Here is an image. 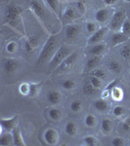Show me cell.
I'll list each match as a JSON object with an SVG mask.
<instances>
[{"instance_id":"cell-1","label":"cell","mask_w":130,"mask_h":146,"mask_svg":"<svg viewBox=\"0 0 130 146\" xmlns=\"http://www.w3.org/2000/svg\"><path fill=\"white\" fill-rule=\"evenodd\" d=\"M59 48V38L58 35H50L44 45L42 46L41 51L39 53L38 58H37V62L38 63H47L51 60L53 56L55 55L57 49Z\"/></svg>"},{"instance_id":"cell-2","label":"cell","mask_w":130,"mask_h":146,"mask_svg":"<svg viewBox=\"0 0 130 146\" xmlns=\"http://www.w3.org/2000/svg\"><path fill=\"white\" fill-rule=\"evenodd\" d=\"M74 52L70 47L67 45H61L59 46V48L57 49L55 55L53 56V58H51V60L48 63V67L50 70H55L59 65L62 63L66 58H68L70 54Z\"/></svg>"},{"instance_id":"cell-3","label":"cell","mask_w":130,"mask_h":146,"mask_svg":"<svg viewBox=\"0 0 130 146\" xmlns=\"http://www.w3.org/2000/svg\"><path fill=\"white\" fill-rule=\"evenodd\" d=\"M22 12V8L20 6L16 5V4H9V5H7L5 9V14H4L5 23L11 25H15L18 23Z\"/></svg>"},{"instance_id":"cell-4","label":"cell","mask_w":130,"mask_h":146,"mask_svg":"<svg viewBox=\"0 0 130 146\" xmlns=\"http://www.w3.org/2000/svg\"><path fill=\"white\" fill-rule=\"evenodd\" d=\"M77 58H78V53H77L76 51H74L60 65H59L58 67L56 68L55 72L59 73V74L68 72L72 67H74V65L75 64V62H76Z\"/></svg>"},{"instance_id":"cell-5","label":"cell","mask_w":130,"mask_h":146,"mask_svg":"<svg viewBox=\"0 0 130 146\" xmlns=\"http://www.w3.org/2000/svg\"><path fill=\"white\" fill-rule=\"evenodd\" d=\"M126 14L121 10L115 11L113 15L112 20L110 21V25H109V28L113 31H120L122 27V23H124L125 19H126Z\"/></svg>"},{"instance_id":"cell-6","label":"cell","mask_w":130,"mask_h":146,"mask_svg":"<svg viewBox=\"0 0 130 146\" xmlns=\"http://www.w3.org/2000/svg\"><path fill=\"white\" fill-rule=\"evenodd\" d=\"M113 13H115V10L110 6H107L105 8H101L96 11L95 21L98 23L106 25V23H110V21L112 20Z\"/></svg>"},{"instance_id":"cell-7","label":"cell","mask_w":130,"mask_h":146,"mask_svg":"<svg viewBox=\"0 0 130 146\" xmlns=\"http://www.w3.org/2000/svg\"><path fill=\"white\" fill-rule=\"evenodd\" d=\"M109 29H110L109 27H103L98 28V30L94 32L93 34H91V36L88 38V41H87L88 45L91 46V45H94V44L103 42L106 37H107Z\"/></svg>"},{"instance_id":"cell-8","label":"cell","mask_w":130,"mask_h":146,"mask_svg":"<svg viewBox=\"0 0 130 146\" xmlns=\"http://www.w3.org/2000/svg\"><path fill=\"white\" fill-rule=\"evenodd\" d=\"M18 116L15 115V116L9 117V118H1L0 119V127H1V131H9V133H12L13 129L18 127Z\"/></svg>"},{"instance_id":"cell-9","label":"cell","mask_w":130,"mask_h":146,"mask_svg":"<svg viewBox=\"0 0 130 146\" xmlns=\"http://www.w3.org/2000/svg\"><path fill=\"white\" fill-rule=\"evenodd\" d=\"M81 15H83V14H82L76 7L70 6V7H67L66 10L64 11L63 17L66 22L72 23V22H74V21L77 20V19H79L81 17Z\"/></svg>"},{"instance_id":"cell-10","label":"cell","mask_w":130,"mask_h":146,"mask_svg":"<svg viewBox=\"0 0 130 146\" xmlns=\"http://www.w3.org/2000/svg\"><path fill=\"white\" fill-rule=\"evenodd\" d=\"M65 33L67 39L75 40L81 34V27L79 25H76V23H70L66 27Z\"/></svg>"},{"instance_id":"cell-11","label":"cell","mask_w":130,"mask_h":146,"mask_svg":"<svg viewBox=\"0 0 130 146\" xmlns=\"http://www.w3.org/2000/svg\"><path fill=\"white\" fill-rule=\"evenodd\" d=\"M44 140L48 145H57L59 142V133L58 131L53 128H49L44 131L43 135Z\"/></svg>"},{"instance_id":"cell-12","label":"cell","mask_w":130,"mask_h":146,"mask_svg":"<svg viewBox=\"0 0 130 146\" xmlns=\"http://www.w3.org/2000/svg\"><path fill=\"white\" fill-rule=\"evenodd\" d=\"M21 67V62L16 58H5L3 60V68L7 74L16 72L20 69Z\"/></svg>"},{"instance_id":"cell-13","label":"cell","mask_w":130,"mask_h":146,"mask_svg":"<svg viewBox=\"0 0 130 146\" xmlns=\"http://www.w3.org/2000/svg\"><path fill=\"white\" fill-rule=\"evenodd\" d=\"M102 62V58L101 56H90V58L86 60L85 62V66H84V71L85 72H89V71H93L94 69H96L99 65L101 64Z\"/></svg>"},{"instance_id":"cell-14","label":"cell","mask_w":130,"mask_h":146,"mask_svg":"<svg viewBox=\"0 0 130 146\" xmlns=\"http://www.w3.org/2000/svg\"><path fill=\"white\" fill-rule=\"evenodd\" d=\"M129 39V37L127 35H125L123 32L121 31H113V33L111 35V46L115 47L117 45H120V44H123L127 40Z\"/></svg>"},{"instance_id":"cell-15","label":"cell","mask_w":130,"mask_h":146,"mask_svg":"<svg viewBox=\"0 0 130 146\" xmlns=\"http://www.w3.org/2000/svg\"><path fill=\"white\" fill-rule=\"evenodd\" d=\"M38 44H39L38 37L30 36L27 39H25L23 48H25V50L27 54H30V53H34L35 51V49L38 47Z\"/></svg>"},{"instance_id":"cell-16","label":"cell","mask_w":130,"mask_h":146,"mask_svg":"<svg viewBox=\"0 0 130 146\" xmlns=\"http://www.w3.org/2000/svg\"><path fill=\"white\" fill-rule=\"evenodd\" d=\"M106 50H107V45L104 42H101V43L91 45L87 52H88L89 56H102Z\"/></svg>"},{"instance_id":"cell-17","label":"cell","mask_w":130,"mask_h":146,"mask_svg":"<svg viewBox=\"0 0 130 146\" xmlns=\"http://www.w3.org/2000/svg\"><path fill=\"white\" fill-rule=\"evenodd\" d=\"M29 9H30V11H32V13L43 23V19L45 17V16H44L45 15V11H44L43 7L41 6V4L37 1H32L31 3H30Z\"/></svg>"},{"instance_id":"cell-18","label":"cell","mask_w":130,"mask_h":146,"mask_svg":"<svg viewBox=\"0 0 130 146\" xmlns=\"http://www.w3.org/2000/svg\"><path fill=\"white\" fill-rule=\"evenodd\" d=\"M93 107L95 108L97 111H99L101 113H106L110 110L111 105L107 101V100H105V98H99V100H96L94 101Z\"/></svg>"},{"instance_id":"cell-19","label":"cell","mask_w":130,"mask_h":146,"mask_svg":"<svg viewBox=\"0 0 130 146\" xmlns=\"http://www.w3.org/2000/svg\"><path fill=\"white\" fill-rule=\"evenodd\" d=\"M63 100L62 94L57 90H50L47 93V100L51 103V104H59L61 103V101Z\"/></svg>"},{"instance_id":"cell-20","label":"cell","mask_w":130,"mask_h":146,"mask_svg":"<svg viewBox=\"0 0 130 146\" xmlns=\"http://www.w3.org/2000/svg\"><path fill=\"white\" fill-rule=\"evenodd\" d=\"M12 135H13V145L14 146H25V142L23 140V137L21 133V129L16 127L15 129L12 131Z\"/></svg>"},{"instance_id":"cell-21","label":"cell","mask_w":130,"mask_h":146,"mask_svg":"<svg viewBox=\"0 0 130 146\" xmlns=\"http://www.w3.org/2000/svg\"><path fill=\"white\" fill-rule=\"evenodd\" d=\"M101 131L104 135H111V133L113 131V124L112 122V120L110 119H103L102 122H101Z\"/></svg>"},{"instance_id":"cell-22","label":"cell","mask_w":130,"mask_h":146,"mask_svg":"<svg viewBox=\"0 0 130 146\" xmlns=\"http://www.w3.org/2000/svg\"><path fill=\"white\" fill-rule=\"evenodd\" d=\"M78 131V127L74 121H68L65 126V133L68 136H74L76 135Z\"/></svg>"},{"instance_id":"cell-23","label":"cell","mask_w":130,"mask_h":146,"mask_svg":"<svg viewBox=\"0 0 130 146\" xmlns=\"http://www.w3.org/2000/svg\"><path fill=\"white\" fill-rule=\"evenodd\" d=\"M108 69L115 74H119L122 71V65L119 60H112L108 62Z\"/></svg>"},{"instance_id":"cell-24","label":"cell","mask_w":130,"mask_h":146,"mask_svg":"<svg viewBox=\"0 0 130 146\" xmlns=\"http://www.w3.org/2000/svg\"><path fill=\"white\" fill-rule=\"evenodd\" d=\"M111 96H112V98L115 101H121L122 98H123V90H122L120 87L113 86L112 89V92H111Z\"/></svg>"},{"instance_id":"cell-25","label":"cell","mask_w":130,"mask_h":146,"mask_svg":"<svg viewBox=\"0 0 130 146\" xmlns=\"http://www.w3.org/2000/svg\"><path fill=\"white\" fill-rule=\"evenodd\" d=\"M63 111L61 109H59V108H50V109L48 110V116L49 118L51 120H53V121H60L61 119L63 118Z\"/></svg>"},{"instance_id":"cell-26","label":"cell","mask_w":130,"mask_h":146,"mask_svg":"<svg viewBox=\"0 0 130 146\" xmlns=\"http://www.w3.org/2000/svg\"><path fill=\"white\" fill-rule=\"evenodd\" d=\"M0 145L1 146H8V145H13V135L12 133H1L0 135Z\"/></svg>"},{"instance_id":"cell-27","label":"cell","mask_w":130,"mask_h":146,"mask_svg":"<svg viewBox=\"0 0 130 146\" xmlns=\"http://www.w3.org/2000/svg\"><path fill=\"white\" fill-rule=\"evenodd\" d=\"M44 2L56 15L60 14V2H59V0H44Z\"/></svg>"},{"instance_id":"cell-28","label":"cell","mask_w":130,"mask_h":146,"mask_svg":"<svg viewBox=\"0 0 130 146\" xmlns=\"http://www.w3.org/2000/svg\"><path fill=\"white\" fill-rule=\"evenodd\" d=\"M83 93H84V95H86V96H93L94 94H96V91L98 90V89H96L95 87L92 85L90 82H89V80L87 82H85L84 85H83Z\"/></svg>"},{"instance_id":"cell-29","label":"cell","mask_w":130,"mask_h":146,"mask_svg":"<svg viewBox=\"0 0 130 146\" xmlns=\"http://www.w3.org/2000/svg\"><path fill=\"white\" fill-rule=\"evenodd\" d=\"M41 83L38 82H34V83H30V90H29V96L34 98V96H38L41 90Z\"/></svg>"},{"instance_id":"cell-30","label":"cell","mask_w":130,"mask_h":146,"mask_svg":"<svg viewBox=\"0 0 130 146\" xmlns=\"http://www.w3.org/2000/svg\"><path fill=\"white\" fill-rule=\"evenodd\" d=\"M84 124L88 128H94L97 125V118L93 114H87L84 118Z\"/></svg>"},{"instance_id":"cell-31","label":"cell","mask_w":130,"mask_h":146,"mask_svg":"<svg viewBox=\"0 0 130 146\" xmlns=\"http://www.w3.org/2000/svg\"><path fill=\"white\" fill-rule=\"evenodd\" d=\"M120 55L123 58V60L127 63L130 62V45L129 44H125L120 49Z\"/></svg>"},{"instance_id":"cell-32","label":"cell","mask_w":130,"mask_h":146,"mask_svg":"<svg viewBox=\"0 0 130 146\" xmlns=\"http://www.w3.org/2000/svg\"><path fill=\"white\" fill-rule=\"evenodd\" d=\"M70 108L72 112L78 113L83 109V102L81 100H74L70 105Z\"/></svg>"},{"instance_id":"cell-33","label":"cell","mask_w":130,"mask_h":146,"mask_svg":"<svg viewBox=\"0 0 130 146\" xmlns=\"http://www.w3.org/2000/svg\"><path fill=\"white\" fill-rule=\"evenodd\" d=\"M83 144L87 146H97L100 144V143H99L98 138L95 137V136L88 135V136H85L83 138Z\"/></svg>"},{"instance_id":"cell-34","label":"cell","mask_w":130,"mask_h":146,"mask_svg":"<svg viewBox=\"0 0 130 146\" xmlns=\"http://www.w3.org/2000/svg\"><path fill=\"white\" fill-rule=\"evenodd\" d=\"M127 108L125 106H122V105H117V106H115L113 109V115L115 117H121L126 113Z\"/></svg>"},{"instance_id":"cell-35","label":"cell","mask_w":130,"mask_h":146,"mask_svg":"<svg viewBox=\"0 0 130 146\" xmlns=\"http://www.w3.org/2000/svg\"><path fill=\"white\" fill-rule=\"evenodd\" d=\"M29 90H30V83L23 82L19 86V92L22 96H29Z\"/></svg>"},{"instance_id":"cell-36","label":"cell","mask_w":130,"mask_h":146,"mask_svg":"<svg viewBox=\"0 0 130 146\" xmlns=\"http://www.w3.org/2000/svg\"><path fill=\"white\" fill-rule=\"evenodd\" d=\"M91 73H92L93 76L98 77V78H100L101 80H103V81L107 80L108 75H107V73H106L105 70L102 69V68H96V69H94Z\"/></svg>"},{"instance_id":"cell-37","label":"cell","mask_w":130,"mask_h":146,"mask_svg":"<svg viewBox=\"0 0 130 146\" xmlns=\"http://www.w3.org/2000/svg\"><path fill=\"white\" fill-rule=\"evenodd\" d=\"M85 29L88 33L93 34L94 32L98 30V27H97V23L94 22H91V21H88V22L85 23Z\"/></svg>"},{"instance_id":"cell-38","label":"cell","mask_w":130,"mask_h":146,"mask_svg":"<svg viewBox=\"0 0 130 146\" xmlns=\"http://www.w3.org/2000/svg\"><path fill=\"white\" fill-rule=\"evenodd\" d=\"M89 82H90L96 89H98V90L103 88V80H101L100 78H98V77H95L92 75L90 78H89Z\"/></svg>"},{"instance_id":"cell-39","label":"cell","mask_w":130,"mask_h":146,"mask_svg":"<svg viewBox=\"0 0 130 146\" xmlns=\"http://www.w3.org/2000/svg\"><path fill=\"white\" fill-rule=\"evenodd\" d=\"M120 31L123 32V33L125 35H127L128 37H130V20L128 18L125 19L124 23H122V27H121Z\"/></svg>"},{"instance_id":"cell-40","label":"cell","mask_w":130,"mask_h":146,"mask_svg":"<svg viewBox=\"0 0 130 146\" xmlns=\"http://www.w3.org/2000/svg\"><path fill=\"white\" fill-rule=\"evenodd\" d=\"M18 50V44L14 41H10L6 45V52L9 54H15Z\"/></svg>"},{"instance_id":"cell-41","label":"cell","mask_w":130,"mask_h":146,"mask_svg":"<svg viewBox=\"0 0 130 146\" xmlns=\"http://www.w3.org/2000/svg\"><path fill=\"white\" fill-rule=\"evenodd\" d=\"M75 82L74 80H70V79H68V80H65V81L62 83V87L63 89L65 90H74L75 88Z\"/></svg>"},{"instance_id":"cell-42","label":"cell","mask_w":130,"mask_h":146,"mask_svg":"<svg viewBox=\"0 0 130 146\" xmlns=\"http://www.w3.org/2000/svg\"><path fill=\"white\" fill-rule=\"evenodd\" d=\"M112 145L113 146H124L126 145V141L123 137H120V136H117V137H113L112 140Z\"/></svg>"},{"instance_id":"cell-43","label":"cell","mask_w":130,"mask_h":146,"mask_svg":"<svg viewBox=\"0 0 130 146\" xmlns=\"http://www.w3.org/2000/svg\"><path fill=\"white\" fill-rule=\"evenodd\" d=\"M122 129H123L124 131L129 133V131H130V119L124 120L123 123H122Z\"/></svg>"},{"instance_id":"cell-44","label":"cell","mask_w":130,"mask_h":146,"mask_svg":"<svg viewBox=\"0 0 130 146\" xmlns=\"http://www.w3.org/2000/svg\"><path fill=\"white\" fill-rule=\"evenodd\" d=\"M119 1V0H103L104 4H105L106 6H110V7L115 5V4H117Z\"/></svg>"},{"instance_id":"cell-45","label":"cell","mask_w":130,"mask_h":146,"mask_svg":"<svg viewBox=\"0 0 130 146\" xmlns=\"http://www.w3.org/2000/svg\"><path fill=\"white\" fill-rule=\"evenodd\" d=\"M124 2H126V3H130V0H123Z\"/></svg>"},{"instance_id":"cell-46","label":"cell","mask_w":130,"mask_h":146,"mask_svg":"<svg viewBox=\"0 0 130 146\" xmlns=\"http://www.w3.org/2000/svg\"><path fill=\"white\" fill-rule=\"evenodd\" d=\"M129 16H130V7H129Z\"/></svg>"}]
</instances>
